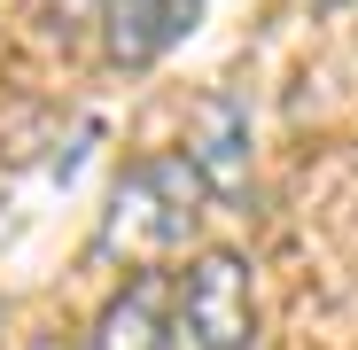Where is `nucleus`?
<instances>
[{
    "mask_svg": "<svg viewBox=\"0 0 358 350\" xmlns=\"http://www.w3.org/2000/svg\"><path fill=\"white\" fill-rule=\"evenodd\" d=\"M203 171L187 163V148H171V156H148L133 163L125 180L109 187V210H101V233H94V249L101 257H125L133 272H156L164 257L187 249V233L203 218Z\"/></svg>",
    "mask_w": 358,
    "mask_h": 350,
    "instance_id": "obj_1",
    "label": "nucleus"
},
{
    "mask_svg": "<svg viewBox=\"0 0 358 350\" xmlns=\"http://www.w3.org/2000/svg\"><path fill=\"white\" fill-rule=\"evenodd\" d=\"M179 312H187V335L203 350H250L257 342V288L250 265L234 249H203L187 265V288H179Z\"/></svg>",
    "mask_w": 358,
    "mask_h": 350,
    "instance_id": "obj_2",
    "label": "nucleus"
},
{
    "mask_svg": "<svg viewBox=\"0 0 358 350\" xmlns=\"http://www.w3.org/2000/svg\"><path fill=\"white\" fill-rule=\"evenodd\" d=\"M187 163L203 171V187L218 203H242L250 195V109L234 94H203L187 117Z\"/></svg>",
    "mask_w": 358,
    "mask_h": 350,
    "instance_id": "obj_3",
    "label": "nucleus"
},
{
    "mask_svg": "<svg viewBox=\"0 0 358 350\" xmlns=\"http://www.w3.org/2000/svg\"><path fill=\"white\" fill-rule=\"evenodd\" d=\"M195 24H203V0H117L109 8V54L141 71L164 47H179Z\"/></svg>",
    "mask_w": 358,
    "mask_h": 350,
    "instance_id": "obj_4",
    "label": "nucleus"
},
{
    "mask_svg": "<svg viewBox=\"0 0 358 350\" xmlns=\"http://www.w3.org/2000/svg\"><path fill=\"white\" fill-rule=\"evenodd\" d=\"M86 350H171V327H164V288L141 272L133 288H117V296L101 304Z\"/></svg>",
    "mask_w": 358,
    "mask_h": 350,
    "instance_id": "obj_5",
    "label": "nucleus"
},
{
    "mask_svg": "<svg viewBox=\"0 0 358 350\" xmlns=\"http://www.w3.org/2000/svg\"><path fill=\"white\" fill-rule=\"evenodd\" d=\"M117 0H47V16L63 24V31H86V24H109Z\"/></svg>",
    "mask_w": 358,
    "mask_h": 350,
    "instance_id": "obj_6",
    "label": "nucleus"
},
{
    "mask_svg": "<svg viewBox=\"0 0 358 350\" xmlns=\"http://www.w3.org/2000/svg\"><path fill=\"white\" fill-rule=\"evenodd\" d=\"M320 8H358V0H320Z\"/></svg>",
    "mask_w": 358,
    "mask_h": 350,
    "instance_id": "obj_7",
    "label": "nucleus"
},
{
    "mask_svg": "<svg viewBox=\"0 0 358 350\" xmlns=\"http://www.w3.org/2000/svg\"><path fill=\"white\" fill-rule=\"evenodd\" d=\"M31 350H63V342H31Z\"/></svg>",
    "mask_w": 358,
    "mask_h": 350,
    "instance_id": "obj_8",
    "label": "nucleus"
}]
</instances>
